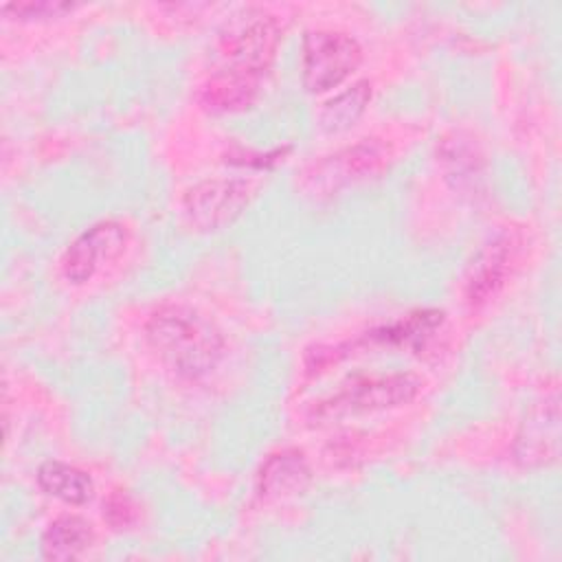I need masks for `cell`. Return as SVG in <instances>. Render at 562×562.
<instances>
[{
	"label": "cell",
	"mask_w": 562,
	"mask_h": 562,
	"mask_svg": "<svg viewBox=\"0 0 562 562\" xmlns=\"http://www.w3.org/2000/svg\"><path fill=\"white\" fill-rule=\"evenodd\" d=\"M145 340L173 373L187 380L209 375L224 356V336L200 310L167 303L145 323Z\"/></svg>",
	"instance_id": "cell-1"
},
{
	"label": "cell",
	"mask_w": 562,
	"mask_h": 562,
	"mask_svg": "<svg viewBox=\"0 0 562 562\" xmlns=\"http://www.w3.org/2000/svg\"><path fill=\"white\" fill-rule=\"evenodd\" d=\"M424 389V380L411 371L362 373L340 384L336 393L312 408V419L329 422L347 415L389 411L413 402Z\"/></svg>",
	"instance_id": "cell-2"
},
{
	"label": "cell",
	"mask_w": 562,
	"mask_h": 562,
	"mask_svg": "<svg viewBox=\"0 0 562 562\" xmlns=\"http://www.w3.org/2000/svg\"><path fill=\"white\" fill-rule=\"evenodd\" d=\"M279 44V20L257 7L237 9L217 31V53L222 57V66L261 79L270 70Z\"/></svg>",
	"instance_id": "cell-3"
},
{
	"label": "cell",
	"mask_w": 562,
	"mask_h": 562,
	"mask_svg": "<svg viewBox=\"0 0 562 562\" xmlns=\"http://www.w3.org/2000/svg\"><path fill=\"white\" fill-rule=\"evenodd\" d=\"M257 187L246 178H206L189 187L180 200L184 224L195 233H211L233 224L250 204Z\"/></svg>",
	"instance_id": "cell-4"
},
{
	"label": "cell",
	"mask_w": 562,
	"mask_h": 562,
	"mask_svg": "<svg viewBox=\"0 0 562 562\" xmlns=\"http://www.w3.org/2000/svg\"><path fill=\"white\" fill-rule=\"evenodd\" d=\"M362 64L360 42L342 31H307L301 44L303 86L318 94L340 86Z\"/></svg>",
	"instance_id": "cell-5"
},
{
	"label": "cell",
	"mask_w": 562,
	"mask_h": 562,
	"mask_svg": "<svg viewBox=\"0 0 562 562\" xmlns=\"http://www.w3.org/2000/svg\"><path fill=\"white\" fill-rule=\"evenodd\" d=\"M389 160V149L375 138H360L329 156H323L305 171V187L316 195H331L338 189L378 176Z\"/></svg>",
	"instance_id": "cell-6"
},
{
	"label": "cell",
	"mask_w": 562,
	"mask_h": 562,
	"mask_svg": "<svg viewBox=\"0 0 562 562\" xmlns=\"http://www.w3.org/2000/svg\"><path fill=\"white\" fill-rule=\"evenodd\" d=\"M127 246V228L116 220H103L79 233L61 255V274L81 285L103 266L114 263Z\"/></svg>",
	"instance_id": "cell-7"
},
{
	"label": "cell",
	"mask_w": 562,
	"mask_h": 562,
	"mask_svg": "<svg viewBox=\"0 0 562 562\" xmlns=\"http://www.w3.org/2000/svg\"><path fill=\"white\" fill-rule=\"evenodd\" d=\"M560 452V406L558 393L533 404L520 422L514 459L522 468H542L558 459Z\"/></svg>",
	"instance_id": "cell-8"
},
{
	"label": "cell",
	"mask_w": 562,
	"mask_h": 562,
	"mask_svg": "<svg viewBox=\"0 0 562 562\" xmlns=\"http://www.w3.org/2000/svg\"><path fill=\"white\" fill-rule=\"evenodd\" d=\"M516 248L512 235H498L476 252L463 283V296L470 307H483L505 288L516 266Z\"/></svg>",
	"instance_id": "cell-9"
},
{
	"label": "cell",
	"mask_w": 562,
	"mask_h": 562,
	"mask_svg": "<svg viewBox=\"0 0 562 562\" xmlns=\"http://www.w3.org/2000/svg\"><path fill=\"white\" fill-rule=\"evenodd\" d=\"M312 483V468L299 448H283L266 457L257 472V496L281 501L303 494Z\"/></svg>",
	"instance_id": "cell-10"
},
{
	"label": "cell",
	"mask_w": 562,
	"mask_h": 562,
	"mask_svg": "<svg viewBox=\"0 0 562 562\" xmlns=\"http://www.w3.org/2000/svg\"><path fill=\"white\" fill-rule=\"evenodd\" d=\"M259 88L261 77L220 66L204 79L200 101L215 114H237L252 108L259 97Z\"/></svg>",
	"instance_id": "cell-11"
},
{
	"label": "cell",
	"mask_w": 562,
	"mask_h": 562,
	"mask_svg": "<svg viewBox=\"0 0 562 562\" xmlns=\"http://www.w3.org/2000/svg\"><path fill=\"white\" fill-rule=\"evenodd\" d=\"M446 314L437 307H419L406 316L367 331V342L380 347H404L419 351L441 329Z\"/></svg>",
	"instance_id": "cell-12"
},
{
	"label": "cell",
	"mask_w": 562,
	"mask_h": 562,
	"mask_svg": "<svg viewBox=\"0 0 562 562\" xmlns=\"http://www.w3.org/2000/svg\"><path fill=\"white\" fill-rule=\"evenodd\" d=\"M35 479L48 496L68 505H86L94 496V483L90 474L57 459L40 463Z\"/></svg>",
	"instance_id": "cell-13"
},
{
	"label": "cell",
	"mask_w": 562,
	"mask_h": 562,
	"mask_svg": "<svg viewBox=\"0 0 562 562\" xmlns=\"http://www.w3.org/2000/svg\"><path fill=\"white\" fill-rule=\"evenodd\" d=\"M94 540L92 525L75 514H64L55 518L42 533V555L46 560H75Z\"/></svg>",
	"instance_id": "cell-14"
},
{
	"label": "cell",
	"mask_w": 562,
	"mask_h": 562,
	"mask_svg": "<svg viewBox=\"0 0 562 562\" xmlns=\"http://www.w3.org/2000/svg\"><path fill=\"white\" fill-rule=\"evenodd\" d=\"M371 83L367 79H360L345 88L342 92L327 99L318 110V127L325 134H340L351 130L364 114L369 101H371Z\"/></svg>",
	"instance_id": "cell-15"
},
{
	"label": "cell",
	"mask_w": 562,
	"mask_h": 562,
	"mask_svg": "<svg viewBox=\"0 0 562 562\" xmlns=\"http://www.w3.org/2000/svg\"><path fill=\"white\" fill-rule=\"evenodd\" d=\"M441 162L446 165L448 178L457 180V187H463V184L474 187V180L481 173L483 156L476 143L472 140V136L463 132H452L441 143Z\"/></svg>",
	"instance_id": "cell-16"
},
{
	"label": "cell",
	"mask_w": 562,
	"mask_h": 562,
	"mask_svg": "<svg viewBox=\"0 0 562 562\" xmlns=\"http://www.w3.org/2000/svg\"><path fill=\"white\" fill-rule=\"evenodd\" d=\"M75 2H64V0H13L0 7V11L20 22H40V20H50V18H61L70 11H75Z\"/></svg>",
	"instance_id": "cell-17"
},
{
	"label": "cell",
	"mask_w": 562,
	"mask_h": 562,
	"mask_svg": "<svg viewBox=\"0 0 562 562\" xmlns=\"http://www.w3.org/2000/svg\"><path fill=\"white\" fill-rule=\"evenodd\" d=\"M103 520L114 529L123 531L136 525L138 520V505L125 490H114L103 501Z\"/></svg>",
	"instance_id": "cell-18"
}]
</instances>
